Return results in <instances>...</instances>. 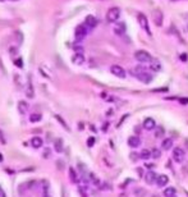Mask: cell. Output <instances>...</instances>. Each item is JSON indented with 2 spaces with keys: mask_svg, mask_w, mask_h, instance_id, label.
I'll use <instances>...</instances> for the list:
<instances>
[{
  "mask_svg": "<svg viewBox=\"0 0 188 197\" xmlns=\"http://www.w3.org/2000/svg\"><path fill=\"white\" fill-rule=\"evenodd\" d=\"M132 74H133L136 78H138L142 83H150L152 81V76L148 73V72H146V69L142 67H137L136 69L132 71Z\"/></svg>",
  "mask_w": 188,
  "mask_h": 197,
  "instance_id": "cell-1",
  "label": "cell"
},
{
  "mask_svg": "<svg viewBox=\"0 0 188 197\" xmlns=\"http://www.w3.org/2000/svg\"><path fill=\"white\" fill-rule=\"evenodd\" d=\"M134 58L136 60L140 63H151L152 62V57L151 54L146 50H138L134 53Z\"/></svg>",
  "mask_w": 188,
  "mask_h": 197,
  "instance_id": "cell-2",
  "label": "cell"
},
{
  "mask_svg": "<svg viewBox=\"0 0 188 197\" xmlns=\"http://www.w3.org/2000/svg\"><path fill=\"white\" fill-rule=\"evenodd\" d=\"M119 17H120V9L117 7L110 8L108 10V13H106V19H108V22H110V23H117Z\"/></svg>",
  "mask_w": 188,
  "mask_h": 197,
  "instance_id": "cell-3",
  "label": "cell"
},
{
  "mask_svg": "<svg viewBox=\"0 0 188 197\" xmlns=\"http://www.w3.org/2000/svg\"><path fill=\"white\" fill-rule=\"evenodd\" d=\"M137 18H138V23L141 24V27H142L145 31H146L148 35H151V31H150V26H148V21H147V17L142 14V13H138V15H137Z\"/></svg>",
  "mask_w": 188,
  "mask_h": 197,
  "instance_id": "cell-4",
  "label": "cell"
},
{
  "mask_svg": "<svg viewBox=\"0 0 188 197\" xmlns=\"http://www.w3.org/2000/svg\"><path fill=\"white\" fill-rule=\"evenodd\" d=\"M184 157H186V152L183 151V148L176 147L173 150V159H174V161L183 162V161H184Z\"/></svg>",
  "mask_w": 188,
  "mask_h": 197,
  "instance_id": "cell-5",
  "label": "cell"
},
{
  "mask_svg": "<svg viewBox=\"0 0 188 197\" xmlns=\"http://www.w3.org/2000/svg\"><path fill=\"white\" fill-rule=\"evenodd\" d=\"M152 15H153V23H155L157 27H161L163 26V21H164V14L160 9H156L152 12Z\"/></svg>",
  "mask_w": 188,
  "mask_h": 197,
  "instance_id": "cell-6",
  "label": "cell"
},
{
  "mask_svg": "<svg viewBox=\"0 0 188 197\" xmlns=\"http://www.w3.org/2000/svg\"><path fill=\"white\" fill-rule=\"evenodd\" d=\"M110 72H112L115 77H119V78H124V77L127 76L126 69H124V68H122L120 65H112Z\"/></svg>",
  "mask_w": 188,
  "mask_h": 197,
  "instance_id": "cell-7",
  "label": "cell"
},
{
  "mask_svg": "<svg viewBox=\"0 0 188 197\" xmlns=\"http://www.w3.org/2000/svg\"><path fill=\"white\" fill-rule=\"evenodd\" d=\"M87 32H88V28L86 27V26H78V27L76 28V32H74V35H76V38L78 41H81L82 38H84L86 37V35H87Z\"/></svg>",
  "mask_w": 188,
  "mask_h": 197,
  "instance_id": "cell-8",
  "label": "cell"
},
{
  "mask_svg": "<svg viewBox=\"0 0 188 197\" xmlns=\"http://www.w3.org/2000/svg\"><path fill=\"white\" fill-rule=\"evenodd\" d=\"M145 182L147 183V185H153V183L156 182V179H157V175L155 172H152V170H150V172H146V174H145Z\"/></svg>",
  "mask_w": 188,
  "mask_h": 197,
  "instance_id": "cell-9",
  "label": "cell"
},
{
  "mask_svg": "<svg viewBox=\"0 0 188 197\" xmlns=\"http://www.w3.org/2000/svg\"><path fill=\"white\" fill-rule=\"evenodd\" d=\"M84 26L87 28H95L97 26V19L93 15H87L86 19H84Z\"/></svg>",
  "mask_w": 188,
  "mask_h": 197,
  "instance_id": "cell-10",
  "label": "cell"
},
{
  "mask_svg": "<svg viewBox=\"0 0 188 197\" xmlns=\"http://www.w3.org/2000/svg\"><path fill=\"white\" fill-rule=\"evenodd\" d=\"M155 127H156V123H155V121H153L152 118H146V119L143 121V128H145V129L151 131V129H153Z\"/></svg>",
  "mask_w": 188,
  "mask_h": 197,
  "instance_id": "cell-11",
  "label": "cell"
},
{
  "mask_svg": "<svg viewBox=\"0 0 188 197\" xmlns=\"http://www.w3.org/2000/svg\"><path fill=\"white\" fill-rule=\"evenodd\" d=\"M168 182H169V178H168V175H165V174L157 175L156 183H157V186H159V187H165L166 185H168Z\"/></svg>",
  "mask_w": 188,
  "mask_h": 197,
  "instance_id": "cell-12",
  "label": "cell"
},
{
  "mask_svg": "<svg viewBox=\"0 0 188 197\" xmlns=\"http://www.w3.org/2000/svg\"><path fill=\"white\" fill-rule=\"evenodd\" d=\"M128 145H129L131 147L136 148V147H138L140 145H141V140L138 138L137 136H132V137H129V138H128Z\"/></svg>",
  "mask_w": 188,
  "mask_h": 197,
  "instance_id": "cell-13",
  "label": "cell"
},
{
  "mask_svg": "<svg viewBox=\"0 0 188 197\" xmlns=\"http://www.w3.org/2000/svg\"><path fill=\"white\" fill-rule=\"evenodd\" d=\"M72 60H73L74 64H77V65H81V64L84 63V57L82 53H76L73 55V58H72Z\"/></svg>",
  "mask_w": 188,
  "mask_h": 197,
  "instance_id": "cell-14",
  "label": "cell"
},
{
  "mask_svg": "<svg viewBox=\"0 0 188 197\" xmlns=\"http://www.w3.org/2000/svg\"><path fill=\"white\" fill-rule=\"evenodd\" d=\"M42 145H44V141H42V138H40V137H33V138L31 140V146L35 147V148H40Z\"/></svg>",
  "mask_w": 188,
  "mask_h": 197,
  "instance_id": "cell-15",
  "label": "cell"
},
{
  "mask_svg": "<svg viewBox=\"0 0 188 197\" xmlns=\"http://www.w3.org/2000/svg\"><path fill=\"white\" fill-rule=\"evenodd\" d=\"M18 111L21 114H26L28 111V104L26 101H23V100H21L19 102H18Z\"/></svg>",
  "mask_w": 188,
  "mask_h": 197,
  "instance_id": "cell-16",
  "label": "cell"
},
{
  "mask_svg": "<svg viewBox=\"0 0 188 197\" xmlns=\"http://www.w3.org/2000/svg\"><path fill=\"white\" fill-rule=\"evenodd\" d=\"M114 32L117 33V35H123V33L126 32V24H124V23H118V24H115Z\"/></svg>",
  "mask_w": 188,
  "mask_h": 197,
  "instance_id": "cell-17",
  "label": "cell"
},
{
  "mask_svg": "<svg viewBox=\"0 0 188 197\" xmlns=\"http://www.w3.org/2000/svg\"><path fill=\"white\" fill-rule=\"evenodd\" d=\"M177 196V190L174 187H168L164 191V197H176Z\"/></svg>",
  "mask_w": 188,
  "mask_h": 197,
  "instance_id": "cell-18",
  "label": "cell"
},
{
  "mask_svg": "<svg viewBox=\"0 0 188 197\" xmlns=\"http://www.w3.org/2000/svg\"><path fill=\"white\" fill-rule=\"evenodd\" d=\"M161 147H163V150H170L173 147V140L172 138L164 140L163 142H161Z\"/></svg>",
  "mask_w": 188,
  "mask_h": 197,
  "instance_id": "cell-19",
  "label": "cell"
},
{
  "mask_svg": "<svg viewBox=\"0 0 188 197\" xmlns=\"http://www.w3.org/2000/svg\"><path fill=\"white\" fill-rule=\"evenodd\" d=\"M26 95H27L29 98H32L35 96V92H33V86H32V82L31 81H28L27 83V90H26Z\"/></svg>",
  "mask_w": 188,
  "mask_h": 197,
  "instance_id": "cell-20",
  "label": "cell"
},
{
  "mask_svg": "<svg viewBox=\"0 0 188 197\" xmlns=\"http://www.w3.org/2000/svg\"><path fill=\"white\" fill-rule=\"evenodd\" d=\"M150 68L155 72H159V71H161V64H160L159 60H152L150 63Z\"/></svg>",
  "mask_w": 188,
  "mask_h": 197,
  "instance_id": "cell-21",
  "label": "cell"
},
{
  "mask_svg": "<svg viewBox=\"0 0 188 197\" xmlns=\"http://www.w3.org/2000/svg\"><path fill=\"white\" fill-rule=\"evenodd\" d=\"M69 178L73 183H78V175H77L76 170L73 168H69Z\"/></svg>",
  "mask_w": 188,
  "mask_h": 197,
  "instance_id": "cell-22",
  "label": "cell"
},
{
  "mask_svg": "<svg viewBox=\"0 0 188 197\" xmlns=\"http://www.w3.org/2000/svg\"><path fill=\"white\" fill-rule=\"evenodd\" d=\"M41 118H42V115L40 113H33L29 115V121H31L32 123H37V122H40L41 121Z\"/></svg>",
  "mask_w": 188,
  "mask_h": 197,
  "instance_id": "cell-23",
  "label": "cell"
},
{
  "mask_svg": "<svg viewBox=\"0 0 188 197\" xmlns=\"http://www.w3.org/2000/svg\"><path fill=\"white\" fill-rule=\"evenodd\" d=\"M54 147H55V151L57 152H63V141L62 140H57L55 141V143H54Z\"/></svg>",
  "mask_w": 188,
  "mask_h": 197,
  "instance_id": "cell-24",
  "label": "cell"
},
{
  "mask_svg": "<svg viewBox=\"0 0 188 197\" xmlns=\"http://www.w3.org/2000/svg\"><path fill=\"white\" fill-rule=\"evenodd\" d=\"M165 135V131H164V128L159 126V127H156V129H155V137L156 138H161Z\"/></svg>",
  "mask_w": 188,
  "mask_h": 197,
  "instance_id": "cell-25",
  "label": "cell"
},
{
  "mask_svg": "<svg viewBox=\"0 0 188 197\" xmlns=\"http://www.w3.org/2000/svg\"><path fill=\"white\" fill-rule=\"evenodd\" d=\"M140 157L143 160H147L151 157V151H148V150H142V151L140 152Z\"/></svg>",
  "mask_w": 188,
  "mask_h": 197,
  "instance_id": "cell-26",
  "label": "cell"
},
{
  "mask_svg": "<svg viewBox=\"0 0 188 197\" xmlns=\"http://www.w3.org/2000/svg\"><path fill=\"white\" fill-rule=\"evenodd\" d=\"M151 156L153 157V159H159V157L161 156L160 150H159V148H153L152 151H151Z\"/></svg>",
  "mask_w": 188,
  "mask_h": 197,
  "instance_id": "cell-27",
  "label": "cell"
},
{
  "mask_svg": "<svg viewBox=\"0 0 188 197\" xmlns=\"http://www.w3.org/2000/svg\"><path fill=\"white\" fill-rule=\"evenodd\" d=\"M145 193H146V192H145L143 188H136V190H134V195L138 196V197H143Z\"/></svg>",
  "mask_w": 188,
  "mask_h": 197,
  "instance_id": "cell-28",
  "label": "cell"
},
{
  "mask_svg": "<svg viewBox=\"0 0 188 197\" xmlns=\"http://www.w3.org/2000/svg\"><path fill=\"white\" fill-rule=\"evenodd\" d=\"M55 118H57V119H58V122H59V123H60V124H62V126H63L64 128H65V129H69V127H68V126H67V123H65V122H64V121H63V118H62V117H59V115H55Z\"/></svg>",
  "mask_w": 188,
  "mask_h": 197,
  "instance_id": "cell-29",
  "label": "cell"
},
{
  "mask_svg": "<svg viewBox=\"0 0 188 197\" xmlns=\"http://www.w3.org/2000/svg\"><path fill=\"white\" fill-rule=\"evenodd\" d=\"M131 159L133 160V161H136V160H138L140 159V154H136V152H132L131 154Z\"/></svg>",
  "mask_w": 188,
  "mask_h": 197,
  "instance_id": "cell-30",
  "label": "cell"
},
{
  "mask_svg": "<svg viewBox=\"0 0 188 197\" xmlns=\"http://www.w3.org/2000/svg\"><path fill=\"white\" fill-rule=\"evenodd\" d=\"M14 64L17 67H19V68H22V65H23V63H22V59L21 58H18V59H15L14 60Z\"/></svg>",
  "mask_w": 188,
  "mask_h": 197,
  "instance_id": "cell-31",
  "label": "cell"
},
{
  "mask_svg": "<svg viewBox=\"0 0 188 197\" xmlns=\"http://www.w3.org/2000/svg\"><path fill=\"white\" fill-rule=\"evenodd\" d=\"M0 142H1V145H5L7 143V140H5V137H4V133L1 131H0Z\"/></svg>",
  "mask_w": 188,
  "mask_h": 197,
  "instance_id": "cell-32",
  "label": "cell"
},
{
  "mask_svg": "<svg viewBox=\"0 0 188 197\" xmlns=\"http://www.w3.org/2000/svg\"><path fill=\"white\" fill-rule=\"evenodd\" d=\"M93 143H95V138H93V137H90V138L87 140V145H88L90 147H92Z\"/></svg>",
  "mask_w": 188,
  "mask_h": 197,
  "instance_id": "cell-33",
  "label": "cell"
},
{
  "mask_svg": "<svg viewBox=\"0 0 188 197\" xmlns=\"http://www.w3.org/2000/svg\"><path fill=\"white\" fill-rule=\"evenodd\" d=\"M79 192H81V195H82V197H87V195H86V188H84V187H79Z\"/></svg>",
  "mask_w": 188,
  "mask_h": 197,
  "instance_id": "cell-34",
  "label": "cell"
},
{
  "mask_svg": "<svg viewBox=\"0 0 188 197\" xmlns=\"http://www.w3.org/2000/svg\"><path fill=\"white\" fill-rule=\"evenodd\" d=\"M9 53H10V55H12V57H14V55L17 54V48H10Z\"/></svg>",
  "mask_w": 188,
  "mask_h": 197,
  "instance_id": "cell-35",
  "label": "cell"
},
{
  "mask_svg": "<svg viewBox=\"0 0 188 197\" xmlns=\"http://www.w3.org/2000/svg\"><path fill=\"white\" fill-rule=\"evenodd\" d=\"M179 102H181V104H183V105H186V104H188V98H186V97L179 98Z\"/></svg>",
  "mask_w": 188,
  "mask_h": 197,
  "instance_id": "cell-36",
  "label": "cell"
},
{
  "mask_svg": "<svg viewBox=\"0 0 188 197\" xmlns=\"http://www.w3.org/2000/svg\"><path fill=\"white\" fill-rule=\"evenodd\" d=\"M50 148H45V151H44V157H48V156H50Z\"/></svg>",
  "mask_w": 188,
  "mask_h": 197,
  "instance_id": "cell-37",
  "label": "cell"
},
{
  "mask_svg": "<svg viewBox=\"0 0 188 197\" xmlns=\"http://www.w3.org/2000/svg\"><path fill=\"white\" fill-rule=\"evenodd\" d=\"M181 59H182V62H187V59H188V55L184 53V54H182L181 55Z\"/></svg>",
  "mask_w": 188,
  "mask_h": 197,
  "instance_id": "cell-38",
  "label": "cell"
},
{
  "mask_svg": "<svg viewBox=\"0 0 188 197\" xmlns=\"http://www.w3.org/2000/svg\"><path fill=\"white\" fill-rule=\"evenodd\" d=\"M57 166H58V168H60V169H63V168H64V165H63V161H62V160L57 161Z\"/></svg>",
  "mask_w": 188,
  "mask_h": 197,
  "instance_id": "cell-39",
  "label": "cell"
},
{
  "mask_svg": "<svg viewBox=\"0 0 188 197\" xmlns=\"http://www.w3.org/2000/svg\"><path fill=\"white\" fill-rule=\"evenodd\" d=\"M168 91V88H157V90H153V92H165Z\"/></svg>",
  "mask_w": 188,
  "mask_h": 197,
  "instance_id": "cell-40",
  "label": "cell"
},
{
  "mask_svg": "<svg viewBox=\"0 0 188 197\" xmlns=\"http://www.w3.org/2000/svg\"><path fill=\"white\" fill-rule=\"evenodd\" d=\"M137 172H138V175H140V177H145L143 173H142V169H141V168H138V169H137Z\"/></svg>",
  "mask_w": 188,
  "mask_h": 197,
  "instance_id": "cell-41",
  "label": "cell"
},
{
  "mask_svg": "<svg viewBox=\"0 0 188 197\" xmlns=\"http://www.w3.org/2000/svg\"><path fill=\"white\" fill-rule=\"evenodd\" d=\"M0 197H5V193H4V191L1 190V187H0Z\"/></svg>",
  "mask_w": 188,
  "mask_h": 197,
  "instance_id": "cell-42",
  "label": "cell"
},
{
  "mask_svg": "<svg viewBox=\"0 0 188 197\" xmlns=\"http://www.w3.org/2000/svg\"><path fill=\"white\" fill-rule=\"evenodd\" d=\"M119 197H128V196H127V193H120V195H119Z\"/></svg>",
  "mask_w": 188,
  "mask_h": 197,
  "instance_id": "cell-43",
  "label": "cell"
},
{
  "mask_svg": "<svg viewBox=\"0 0 188 197\" xmlns=\"http://www.w3.org/2000/svg\"><path fill=\"white\" fill-rule=\"evenodd\" d=\"M44 197H51L49 193H48V192H45V195H44Z\"/></svg>",
  "mask_w": 188,
  "mask_h": 197,
  "instance_id": "cell-44",
  "label": "cell"
},
{
  "mask_svg": "<svg viewBox=\"0 0 188 197\" xmlns=\"http://www.w3.org/2000/svg\"><path fill=\"white\" fill-rule=\"evenodd\" d=\"M184 143H186V147L188 148V138H186V142H184Z\"/></svg>",
  "mask_w": 188,
  "mask_h": 197,
  "instance_id": "cell-45",
  "label": "cell"
},
{
  "mask_svg": "<svg viewBox=\"0 0 188 197\" xmlns=\"http://www.w3.org/2000/svg\"><path fill=\"white\" fill-rule=\"evenodd\" d=\"M3 160V156H1V154H0V161H1Z\"/></svg>",
  "mask_w": 188,
  "mask_h": 197,
  "instance_id": "cell-46",
  "label": "cell"
},
{
  "mask_svg": "<svg viewBox=\"0 0 188 197\" xmlns=\"http://www.w3.org/2000/svg\"><path fill=\"white\" fill-rule=\"evenodd\" d=\"M12 1H17V0H12Z\"/></svg>",
  "mask_w": 188,
  "mask_h": 197,
  "instance_id": "cell-47",
  "label": "cell"
},
{
  "mask_svg": "<svg viewBox=\"0 0 188 197\" xmlns=\"http://www.w3.org/2000/svg\"><path fill=\"white\" fill-rule=\"evenodd\" d=\"M0 1H4V0H0Z\"/></svg>",
  "mask_w": 188,
  "mask_h": 197,
  "instance_id": "cell-48",
  "label": "cell"
},
{
  "mask_svg": "<svg viewBox=\"0 0 188 197\" xmlns=\"http://www.w3.org/2000/svg\"><path fill=\"white\" fill-rule=\"evenodd\" d=\"M173 1H174V0H173Z\"/></svg>",
  "mask_w": 188,
  "mask_h": 197,
  "instance_id": "cell-49",
  "label": "cell"
},
{
  "mask_svg": "<svg viewBox=\"0 0 188 197\" xmlns=\"http://www.w3.org/2000/svg\"><path fill=\"white\" fill-rule=\"evenodd\" d=\"M176 197H177V196H176Z\"/></svg>",
  "mask_w": 188,
  "mask_h": 197,
  "instance_id": "cell-50",
  "label": "cell"
}]
</instances>
